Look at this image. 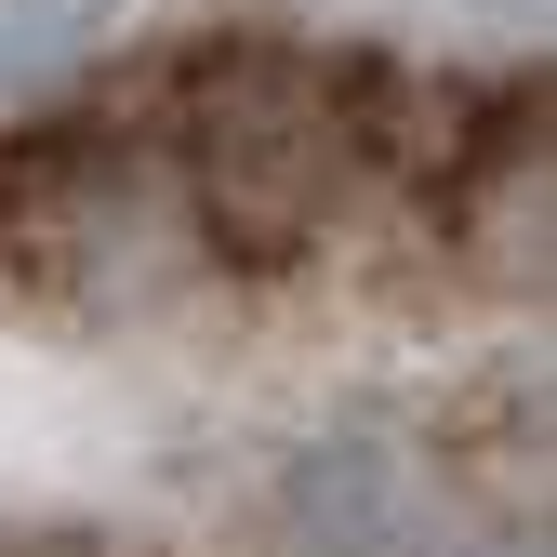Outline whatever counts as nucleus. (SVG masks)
<instances>
[{
	"mask_svg": "<svg viewBox=\"0 0 557 557\" xmlns=\"http://www.w3.org/2000/svg\"><path fill=\"white\" fill-rule=\"evenodd\" d=\"M518 94L226 53L0 133V557H265L531 319Z\"/></svg>",
	"mask_w": 557,
	"mask_h": 557,
	"instance_id": "1",
	"label": "nucleus"
}]
</instances>
